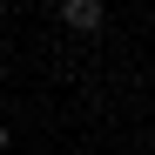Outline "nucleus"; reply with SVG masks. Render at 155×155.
I'll return each instance as SVG.
<instances>
[{"label":"nucleus","instance_id":"nucleus-1","mask_svg":"<svg viewBox=\"0 0 155 155\" xmlns=\"http://www.w3.org/2000/svg\"><path fill=\"white\" fill-rule=\"evenodd\" d=\"M61 20H68L74 34H94L101 20H108V7H101V0H61Z\"/></svg>","mask_w":155,"mask_h":155},{"label":"nucleus","instance_id":"nucleus-2","mask_svg":"<svg viewBox=\"0 0 155 155\" xmlns=\"http://www.w3.org/2000/svg\"><path fill=\"white\" fill-rule=\"evenodd\" d=\"M7 142H14V135H7V121H0V148H7Z\"/></svg>","mask_w":155,"mask_h":155}]
</instances>
